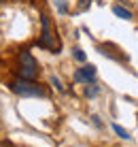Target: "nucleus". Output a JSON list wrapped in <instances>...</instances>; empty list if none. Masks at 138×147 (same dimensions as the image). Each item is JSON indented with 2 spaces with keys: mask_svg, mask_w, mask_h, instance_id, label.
Masks as SVG:
<instances>
[{
  "mask_svg": "<svg viewBox=\"0 0 138 147\" xmlns=\"http://www.w3.org/2000/svg\"><path fill=\"white\" fill-rule=\"evenodd\" d=\"M91 119H94V124L98 126V128H102V121H100V117H98V115H94V117H91Z\"/></svg>",
  "mask_w": 138,
  "mask_h": 147,
  "instance_id": "12",
  "label": "nucleus"
},
{
  "mask_svg": "<svg viewBox=\"0 0 138 147\" xmlns=\"http://www.w3.org/2000/svg\"><path fill=\"white\" fill-rule=\"evenodd\" d=\"M113 130L117 134H119V139H123V141H130L132 136H130V132H127V130L123 128V126H119V124H113Z\"/></svg>",
  "mask_w": 138,
  "mask_h": 147,
  "instance_id": "7",
  "label": "nucleus"
},
{
  "mask_svg": "<svg viewBox=\"0 0 138 147\" xmlns=\"http://www.w3.org/2000/svg\"><path fill=\"white\" fill-rule=\"evenodd\" d=\"M72 55H74V60H76V62H85V51H83L81 47H76L74 51H72Z\"/></svg>",
  "mask_w": 138,
  "mask_h": 147,
  "instance_id": "8",
  "label": "nucleus"
},
{
  "mask_svg": "<svg viewBox=\"0 0 138 147\" xmlns=\"http://www.w3.org/2000/svg\"><path fill=\"white\" fill-rule=\"evenodd\" d=\"M2 2H4V0H0V4H2Z\"/></svg>",
  "mask_w": 138,
  "mask_h": 147,
  "instance_id": "14",
  "label": "nucleus"
},
{
  "mask_svg": "<svg viewBox=\"0 0 138 147\" xmlns=\"http://www.w3.org/2000/svg\"><path fill=\"white\" fill-rule=\"evenodd\" d=\"M55 7H58L60 13H66V11H68V4H66V0H55Z\"/></svg>",
  "mask_w": 138,
  "mask_h": 147,
  "instance_id": "9",
  "label": "nucleus"
},
{
  "mask_svg": "<svg viewBox=\"0 0 138 147\" xmlns=\"http://www.w3.org/2000/svg\"><path fill=\"white\" fill-rule=\"evenodd\" d=\"M113 13L117 15V17H121V19H132V11H130V9H125L123 4H115Z\"/></svg>",
  "mask_w": 138,
  "mask_h": 147,
  "instance_id": "5",
  "label": "nucleus"
},
{
  "mask_svg": "<svg viewBox=\"0 0 138 147\" xmlns=\"http://www.w3.org/2000/svg\"><path fill=\"white\" fill-rule=\"evenodd\" d=\"M119 2H121V4H127V0H119Z\"/></svg>",
  "mask_w": 138,
  "mask_h": 147,
  "instance_id": "13",
  "label": "nucleus"
},
{
  "mask_svg": "<svg viewBox=\"0 0 138 147\" xmlns=\"http://www.w3.org/2000/svg\"><path fill=\"white\" fill-rule=\"evenodd\" d=\"M74 81L76 83H94L96 81V66H91V64H85V66L76 68L74 73Z\"/></svg>",
  "mask_w": 138,
  "mask_h": 147,
  "instance_id": "4",
  "label": "nucleus"
},
{
  "mask_svg": "<svg viewBox=\"0 0 138 147\" xmlns=\"http://www.w3.org/2000/svg\"><path fill=\"white\" fill-rule=\"evenodd\" d=\"M51 83H53V85H55V88H58V90H60V92H64V85H62V81H60L58 77H55V75H51Z\"/></svg>",
  "mask_w": 138,
  "mask_h": 147,
  "instance_id": "10",
  "label": "nucleus"
},
{
  "mask_svg": "<svg viewBox=\"0 0 138 147\" xmlns=\"http://www.w3.org/2000/svg\"><path fill=\"white\" fill-rule=\"evenodd\" d=\"M11 90L17 96H23V98H40V96H45V90L40 88L38 83L28 81V79H21V77L11 81Z\"/></svg>",
  "mask_w": 138,
  "mask_h": 147,
  "instance_id": "1",
  "label": "nucleus"
},
{
  "mask_svg": "<svg viewBox=\"0 0 138 147\" xmlns=\"http://www.w3.org/2000/svg\"><path fill=\"white\" fill-rule=\"evenodd\" d=\"M83 94H85V98H96V96L100 94V85H96V81L94 83H87L85 90H83Z\"/></svg>",
  "mask_w": 138,
  "mask_h": 147,
  "instance_id": "6",
  "label": "nucleus"
},
{
  "mask_svg": "<svg viewBox=\"0 0 138 147\" xmlns=\"http://www.w3.org/2000/svg\"><path fill=\"white\" fill-rule=\"evenodd\" d=\"M38 75V64L34 60V55L30 51H21L19 53V77L21 79H28V81H34Z\"/></svg>",
  "mask_w": 138,
  "mask_h": 147,
  "instance_id": "2",
  "label": "nucleus"
},
{
  "mask_svg": "<svg viewBox=\"0 0 138 147\" xmlns=\"http://www.w3.org/2000/svg\"><path fill=\"white\" fill-rule=\"evenodd\" d=\"M87 7H89V0H81V4H79V9H81V11H85Z\"/></svg>",
  "mask_w": 138,
  "mask_h": 147,
  "instance_id": "11",
  "label": "nucleus"
},
{
  "mask_svg": "<svg viewBox=\"0 0 138 147\" xmlns=\"http://www.w3.org/2000/svg\"><path fill=\"white\" fill-rule=\"evenodd\" d=\"M40 24H43V32H40L38 45L45 47V49H49V51H53V53H58L60 43H55V38H53V28H51V22H49L47 15H40Z\"/></svg>",
  "mask_w": 138,
  "mask_h": 147,
  "instance_id": "3",
  "label": "nucleus"
}]
</instances>
